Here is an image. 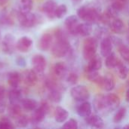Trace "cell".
<instances>
[{"label": "cell", "mask_w": 129, "mask_h": 129, "mask_svg": "<svg viewBox=\"0 0 129 129\" xmlns=\"http://www.w3.org/2000/svg\"><path fill=\"white\" fill-rule=\"evenodd\" d=\"M0 37H1V33H0Z\"/></svg>", "instance_id": "obj_53"}, {"label": "cell", "mask_w": 129, "mask_h": 129, "mask_svg": "<svg viewBox=\"0 0 129 129\" xmlns=\"http://www.w3.org/2000/svg\"><path fill=\"white\" fill-rule=\"evenodd\" d=\"M125 4L122 2H120L119 0H115L113 2V3L110 5V8L117 14H119V12H120L121 11H122L125 8Z\"/></svg>", "instance_id": "obj_39"}, {"label": "cell", "mask_w": 129, "mask_h": 129, "mask_svg": "<svg viewBox=\"0 0 129 129\" xmlns=\"http://www.w3.org/2000/svg\"><path fill=\"white\" fill-rule=\"evenodd\" d=\"M48 98V100L53 103H60L62 100V93L60 89H54L49 91Z\"/></svg>", "instance_id": "obj_32"}, {"label": "cell", "mask_w": 129, "mask_h": 129, "mask_svg": "<svg viewBox=\"0 0 129 129\" xmlns=\"http://www.w3.org/2000/svg\"><path fill=\"white\" fill-rule=\"evenodd\" d=\"M6 109V101L5 98L0 99V113H3Z\"/></svg>", "instance_id": "obj_44"}, {"label": "cell", "mask_w": 129, "mask_h": 129, "mask_svg": "<svg viewBox=\"0 0 129 129\" xmlns=\"http://www.w3.org/2000/svg\"><path fill=\"white\" fill-rule=\"evenodd\" d=\"M122 129H129V124H128V125H126L124 128Z\"/></svg>", "instance_id": "obj_48"}, {"label": "cell", "mask_w": 129, "mask_h": 129, "mask_svg": "<svg viewBox=\"0 0 129 129\" xmlns=\"http://www.w3.org/2000/svg\"><path fill=\"white\" fill-rule=\"evenodd\" d=\"M61 129H78V122L76 119H70L63 125Z\"/></svg>", "instance_id": "obj_40"}, {"label": "cell", "mask_w": 129, "mask_h": 129, "mask_svg": "<svg viewBox=\"0 0 129 129\" xmlns=\"http://www.w3.org/2000/svg\"><path fill=\"white\" fill-rule=\"evenodd\" d=\"M93 106L96 112L105 113V112L108 111L107 103H106V98L104 94H98L94 99Z\"/></svg>", "instance_id": "obj_12"}, {"label": "cell", "mask_w": 129, "mask_h": 129, "mask_svg": "<svg viewBox=\"0 0 129 129\" xmlns=\"http://www.w3.org/2000/svg\"><path fill=\"white\" fill-rule=\"evenodd\" d=\"M5 88L4 86L0 85V99L5 98Z\"/></svg>", "instance_id": "obj_45"}, {"label": "cell", "mask_w": 129, "mask_h": 129, "mask_svg": "<svg viewBox=\"0 0 129 129\" xmlns=\"http://www.w3.org/2000/svg\"><path fill=\"white\" fill-rule=\"evenodd\" d=\"M16 63L17 66H19L20 67H25L26 65V61L23 57L19 56L16 58Z\"/></svg>", "instance_id": "obj_42"}, {"label": "cell", "mask_w": 129, "mask_h": 129, "mask_svg": "<svg viewBox=\"0 0 129 129\" xmlns=\"http://www.w3.org/2000/svg\"><path fill=\"white\" fill-rule=\"evenodd\" d=\"M67 13V7L66 5L62 4L60 5H57V8L55 11V17L58 19L63 18Z\"/></svg>", "instance_id": "obj_37"}, {"label": "cell", "mask_w": 129, "mask_h": 129, "mask_svg": "<svg viewBox=\"0 0 129 129\" xmlns=\"http://www.w3.org/2000/svg\"><path fill=\"white\" fill-rule=\"evenodd\" d=\"M33 43V40L29 37L22 36L17 40L16 43V48L22 53H26L29 51Z\"/></svg>", "instance_id": "obj_14"}, {"label": "cell", "mask_w": 129, "mask_h": 129, "mask_svg": "<svg viewBox=\"0 0 129 129\" xmlns=\"http://www.w3.org/2000/svg\"><path fill=\"white\" fill-rule=\"evenodd\" d=\"M65 26L70 34L73 36L78 35V29L80 25L77 15H70L66 18L64 21Z\"/></svg>", "instance_id": "obj_9"}, {"label": "cell", "mask_w": 129, "mask_h": 129, "mask_svg": "<svg viewBox=\"0 0 129 129\" xmlns=\"http://www.w3.org/2000/svg\"><path fill=\"white\" fill-rule=\"evenodd\" d=\"M32 66H33V70L36 71V73H42L45 71L46 68V60L45 57L42 54H36L32 58Z\"/></svg>", "instance_id": "obj_10"}, {"label": "cell", "mask_w": 129, "mask_h": 129, "mask_svg": "<svg viewBox=\"0 0 129 129\" xmlns=\"http://www.w3.org/2000/svg\"><path fill=\"white\" fill-rule=\"evenodd\" d=\"M33 8V0H20L19 2V12L23 14L29 13Z\"/></svg>", "instance_id": "obj_26"}, {"label": "cell", "mask_w": 129, "mask_h": 129, "mask_svg": "<svg viewBox=\"0 0 129 129\" xmlns=\"http://www.w3.org/2000/svg\"><path fill=\"white\" fill-rule=\"evenodd\" d=\"M111 40H112V42L113 44H114L115 45H116L117 47H119V45H121L122 44H123L122 42V40L119 38V37H116V36H113V37H111Z\"/></svg>", "instance_id": "obj_43"}, {"label": "cell", "mask_w": 129, "mask_h": 129, "mask_svg": "<svg viewBox=\"0 0 129 129\" xmlns=\"http://www.w3.org/2000/svg\"><path fill=\"white\" fill-rule=\"evenodd\" d=\"M57 8V5L54 1L48 0L43 4L42 11L48 17L53 18L55 17V11Z\"/></svg>", "instance_id": "obj_17"}, {"label": "cell", "mask_w": 129, "mask_h": 129, "mask_svg": "<svg viewBox=\"0 0 129 129\" xmlns=\"http://www.w3.org/2000/svg\"><path fill=\"white\" fill-rule=\"evenodd\" d=\"M30 119L26 115L21 114L20 116H18L17 119H15V125L17 127L20 128H24L27 127V125L29 123Z\"/></svg>", "instance_id": "obj_34"}, {"label": "cell", "mask_w": 129, "mask_h": 129, "mask_svg": "<svg viewBox=\"0 0 129 129\" xmlns=\"http://www.w3.org/2000/svg\"><path fill=\"white\" fill-rule=\"evenodd\" d=\"M77 16L85 23L92 25L93 23L101 21V15L96 8L89 7L88 5H83L77 10Z\"/></svg>", "instance_id": "obj_1"}, {"label": "cell", "mask_w": 129, "mask_h": 129, "mask_svg": "<svg viewBox=\"0 0 129 129\" xmlns=\"http://www.w3.org/2000/svg\"><path fill=\"white\" fill-rule=\"evenodd\" d=\"M118 50L121 57L125 60L129 62V46L125 44H122L118 47Z\"/></svg>", "instance_id": "obj_36"}, {"label": "cell", "mask_w": 129, "mask_h": 129, "mask_svg": "<svg viewBox=\"0 0 129 129\" xmlns=\"http://www.w3.org/2000/svg\"><path fill=\"white\" fill-rule=\"evenodd\" d=\"M102 67V60L98 56H94L92 59L88 61L86 70L91 71H98Z\"/></svg>", "instance_id": "obj_25"}, {"label": "cell", "mask_w": 129, "mask_h": 129, "mask_svg": "<svg viewBox=\"0 0 129 129\" xmlns=\"http://www.w3.org/2000/svg\"><path fill=\"white\" fill-rule=\"evenodd\" d=\"M106 103L108 112L116 110L120 104V98L118 95L113 93H110L107 95H105Z\"/></svg>", "instance_id": "obj_15"}, {"label": "cell", "mask_w": 129, "mask_h": 129, "mask_svg": "<svg viewBox=\"0 0 129 129\" xmlns=\"http://www.w3.org/2000/svg\"><path fill=\"white\" fill-rule=\"evenodd\" d=\"M49 110H50L49 104L47 102L43 101L42 103H41L40 106H39L37 109L33 111V113L30 119L31 122L35 124H39L42 122L45 119V116L49 113Z\"/></svg>", "instance_id": "obj_4"}, {"label": "cell", "mask_w": 129, "mask_h": 129, "mask_svg": "<svg viewBox=\"0 0 129 129\" xmlns=\"http://www.w3.org/2000/svg\"><path fill=\"white\" fill-rule=\"evenodd\" d=\"M91 110H92V107L91 104L88 101H85L77 107L76 112L79 116L83 118H87L89 116H91Z\"/></svg>", "instance_id": "obj_19"}, {"label": "cell", "mask_w": 129, "mask_h": 129, "mask_svg": "<svg viewBox=\"0 0 129 129\" xmlns=\"http://www.w3.org/2000/svg\"><path fill=\"white\" fill-rule=\"evenodd\" d=\"M119 1H120V2H124V3H125L128 0H119Z\"/></svg>", "instance_id": "obj_51"}, {"label": "cell", "mask_w": 129, "mask_h": 129, "mask_svg": "<svg viewBox=\"0 0 129 129\" xmlns=\"http://www.w3.org/2000/svg\"><path fill=\"white\" fill-rule=\"evenodd\" d=\"M70 49V45L67 39H56L55 42L51 46V54L55 57H65Z\"/></svg>", "instance_id": "obj_2"}, {"label": "cell", "mask_w": 129, "mask_h": 129, "mask_svg": "<svg viewBox=\"0 0 129 129\" xmlns=\"http://www.w3.org/2000/svg\"><path fill=\"white\" fill-rule=\"evenodd\" d=\"M71 97L76 101H86L90 98L88 89L84 85H76L70 90Z\"/></svg>", "instance_id": "obj_6"}, {"label": "cell", "mask_w": 129, "mask_h": 129, "mask_svg": "<svg viewBox=\"0 0 129 129\" xmlns=\"http://www.w3.org/2000/svg\"><path fill=\"white\" fill-rule=\"evenodd\" d=\"M73 1H74L76 3H79V2H82V0H73Z\"/></svg>", "instance_id": "obj_49"}, {"label": "cell", "mask_w": 129, "mask_h": 129, "mask_svg": "<svg viewBox=\"0 0 129 129\" xmlns=\"http://www.w3.org/2000/svg\"><path fill=\"white\" fill-rule=\"evenodd\" d=\"M85 71H86V76L88 80H90L92 82L98 83L100 85H101L103 77L100 76L98 71H91V70H85Z\"/></svg>", "instance_id": "obj_31"}, {"label": "cell", "mask_w": 129, "mask_h": 129, "mask_svg": "<svg viewBox=\"0 0 129 129\" xmlns=\"http://www.w3.org/2000/svg\"><path fill=\"white\" fill-rule=\"evenodd\" d=\"M92 33V25L88 23H80L78 29V35L82 37H88Z\"/></svg>", "instance_id": "obj_27"}, {"label": "cell", "mask_w": 129, "mask_h": 129, "mask_svg": "<svg viewBox=\"0 0 129 129\" xmlns=\"http://www.w3.org/2000/svg\"><path fill=\"white\" fill-rule=\"evenodd\" d=\"M16 39L11 34H6L2 42V48L4 53L7 54H11L14 53L16 48Z\"/></svg>", "instance_id": "obj_7"}, {"label": "cell", "mask_w": 129, "mask_h": 129, "mask_svg": "<svg viewBox=\"0 0 129 129\" xmlns=\"http://www.w3.org/2000/svg\"><path fill=\"white\" fill-rule=\"evenodd\" d=\"M127 40H128V43H129V21H128V37H127Z\"/></svg>", "instance_id": "obj_50"}, {"label": "cell", "mask_w": 129, "mask_h": 129, "mask_svg": "<svg viewBox=\"0 0 129 129\" xmlns=\"http://www.w3.org/2000/svg\"><path fill=\"white\" fill-rule=\"evenodd\" d=\"M22 112V107L19 104H10V107H8V116L10 118H12L14 119H17L18 116L21 115Z\"/></svg>", "instance_id": "obj_29"}, {"label": "cell", "mask_w": 129, "mask_h": 129, "mask_svg": "<svg viewBox=\"0 0 129 129\" xmlns=\"http://www.w3.org/2000/svg\"><path fill=\"white\" fill-rule=\"evenodd\" d=\"M67 65L63 62H57L54 66V73L57 77H63L67 73Z\"/></svg>", "instance_id": "obj_28"}, {"label": "cell", "mask_w": 129, "mask_h": 129, "mask_svg": "<svg viewBox=\"0 0 129 129\" xmlns=\"http://www.w3.org/2000/svg\"><path fill=\"white\" fill-rule=\"evenodd\" d=\"M119 60L114 53H111L109 56L106 57L105 65L108 69H114L118 65Z\"/></svg>", "instance_id": "obj_30"}, {"label": "cell", "mask_w": 129, "mask_h": 129, "mask_svg": "<svg viewBox=\"0 0 129 129\" xmlns=\"http://www.w3.org/2000/svg\"><path fill=\"white\" fill-rule=\"evenodd\" d=\"M101 54L103 57H107L113 51V42L110 37H105L102 39L100 46Z\"/></svg>", "instance_id": "obj_16"}, {"label": "cell", "mask_w": 129, "mask_h": 129, "mask_svg": "<svg viewBox=\"0 0 129 129\" xmlns=\"http://www.w3.org/2000/svg\"><path fill=\"white\" fill-rule=\"evenodd\" d=\"M8 98L10 101V104H20L21 99V91L17 88H12L8 94Z\"/></svg>", "instance_id": "obj_24"}, {"label": "cell", "mask_w": 129, "mask_h": 129, "mask_svg": "<svg viewBox=\"0 0 129 129\" xmlns=\"http://www.w3.org/2000/svg\"><path fill=\"white\" fill-rule=\"evenodd\" d=\"M53 45V36L51 33H44L39 39L38 47L41 51H45L51 48Z\"/></svg>", "instance_id": "obj_13"}, {"label": "cell", "mask_w": 129, "mask_h": 129, "mask_svg": "<svg viewBox=\"0 0 129 129\" xmlns=\"http://www.w3.org/2000/svg\"><path fill=\"white\" fill-rule=\"evenodd\" d=\"M5 1H7V0H0V2L2 3V2H5Z\"/></svg>", "instance_id": "obj_52"}, {"label": "cell", "mask_w": 129, "mask_h": 129, "mask_svg": "<svg viewBox=\"0 0 129 129\" xmlns=\"http://www.w3.org/2000/svg\"><path fill=\"white\" fill-rule=\"evenodd\" d=\"M69 117L68 111L62 107H57L54 111V119L58 123L64 122Z\"/></svg>", "instance_id": "obj_21"}, {"label": "cell", "mask_w": 129, "mask_h": 129, "mask_svg": "<svg viewBox=\"0 0 129 129\" xmlns=\"http://www.w3.org/2000/svg\"><path fill=\"white\" fill-rule=\"evenodd\" d=\"M116 72L119 76V77L122 79H125L128 77V67L123 64L121 61L119 62L118 65L116 66Z\"/></svg>", "instance_id": "obj_33"}, {"label": "cell", "mask_w": 129, "mask_h": 129, "mask_svg": "<svg viewBox=\"0 0 129 129\" xmlns=\"http://www.w3.org/2000/svg\"><path fill=\"white\" fill-rule=\"evenodd\" d=\"M126 101L129 102V88L126 91Z\"/></svg>", "instance_id": "obj_47"}, {"label": "cell", "mask_w": 129, "mask_h": 129, "mask_svg": "<svg viewBox=\"0 0 129 129\" xmlns=\"http://www.w3.org/2000/svg\"><path fill=\"white\" fill-rule=\"evenodd\" d=\"M21 81L28 87L34 86L37 81L38 76L34 70H26L21 74Z\"/></svg>", "instance_id": "obj_8"}, {"label": "cell", "mask_w": 129, "mask_h": 129, "mask_svg": "<svg viewBox=\"0 0 129 129\" xmlns=\"http://www.w3.org/2000/svg\"><path fill=\"white\" fill-rule=\"evenodd\" d=\"M78 79H79V77H78V75L75 73H70L67 77V82L70 84V85H75L78 82Z\"/></svg>", "instance_id": "obj_41"}, {"label": "cell", "mask_w": 129, "mask_h": 129, "mask_svg": "<svg viewBox=\"0 0 129 129\" xmlns=\"http://www.w3.org/2000/svg\"><path fill=\"white\" fill-rule=\"evenodd\" d=\"M58 129H61V128H58Z\"/></svg>", "instance_id": "obj_54"}, {"label": "cell", "mask_w": 129, "mask_h": 129, "mask_svg": "<svg viewBox=\"0 0 129 129\" xmlns=\"http://www.w3.org/2000/svg\"><path fill=\"white\" fill-rule=\"evenodd\" d=\"M17 19L20 25L26 28H30L36 25L39 22V17L36 14L31 12L23 14L19 12L17 14Z\"/></svg>", "instance_id": "obj_5"}, {"label": "cell", "mask_w": 129, "mask_h": 129, "mask_svg": "<svg viewBox=\"0 0 129 129\" xmlns=\"http://www.w3.org/2000/svg\"><path fill=\"white\" fill-rule=\"evenodd\" d=\"M125 12L128 14L129 15V0H128L126 2H125Z\"/></svg>", "instance_id": "obj_46"}, {"label": "cell", "mask_w": 129, "mask_h": 129, "mask_svg": "<svg viewBox=\"0 0 129 129\" xmlns=\"http://www.w3.org/2000/svg\"><path fill=\"white\" fill-rule=\"evenodd\" d=\"M0 129H15V126L9 118L5 117L0 121Z\"/></svg>", "instance_id": "obj_38"}, {"label": "cell", "mask_w": 129, "mask_h": 129, "mask_svg": "<svg viewBox=\"0 0 129 129\" xmlns=\"http://www.w3.org/2000/svg\"><path fill=\"white\" fill-rule=\"evenodd\" d=\"M8 83L12 88H17L21 81V76L17 71H11L8 74Z\"/></svg>", "instance_id": "obj_18"}, {"label": "cell", "mask_w": 129, "mask_h": 129, "mask_svg": "<svg viewBox=\"0 0 129 129\" xmlns=\"http://www.w3.org/2000/svg\"><path fill=\"white\" fill-rule=\"evenodd\" d=\"M20 104L22 108L26 111H34L39 107L38 102L33 98H23Z\"/></svg>", "instance_id": "obj_20"}, {"label": "cell", "mask_w": 129, "mask_h": 129, "mask_svg": "<svg viewBox=\"0 0 129 129\" xmlns=\"http://www.w3.org/2000/svg\"><path fill=\"white\" fill-rule=\"evenodd\" d=\"M98 47V40L94 37H88L83 44V57L85 60H90L94 56H96V52Z\"/></svg>", "instance_id": "obj_3"}, {"label": "cell", "mask_w": 129, "mask_h": 129, "mask_svg": "<svg viewBox=\"0 0 129 129\" xmlns=\"http://www.w3.org/2000/svg\"><path fill=\"white\" fill-rule=\"evenodd\" d=\"M126 114V109L125 107H122L121 108H119L117 112L115 113L114 116H113V122L115 123H119L120 122L122 121V119L125 118Z\"/></svg>", "instance_id": "obj_35"}, {"label": "cell", "mask_w": 129, "mask_h": 129, "mask_svg": "<svg viewBox=\"0 0 129 129\" xmlns=\"http://www.w3.org/2000/svg\"><path fill=\"white\" fill-rule=\"evenodd\" d=\"M110 26L113 32L117 34H121L125 30V25L123 21L119 18H114L110 23Z\"/></svg>", "instance_id": "obj_23"}, {"label": "cell", "mask_w": 129, "mask_h": 129, "mask_svg": "<svg viewBox=\"0 0 129 129\" xmlns=\"http://www.w3.org/2000/svg\"><path fill=\"white\" fill-rule=\"evenodd\" d=\"M85 119L86 125L89 129H103L104 126V120L98 115H91Z\"/></svg>", "instance_id": "obj_11"}, {"label": "cell", "mask_w": 129, "mask_h": 129, "mask_svg": "<svg viewBox=\"0 0 129 129\" xmlns=\"http://www.w3.org/2000/svg\"><path fill=\"white\" fill-rule=\"evenodd\" d=\"M115 85H116V82L113 76L111 74H107L105 75L104 77H103L101 86H102L105 91H110L114 88Z\"/></svg>", "instance_id": "obj_22"}]
</instances>
